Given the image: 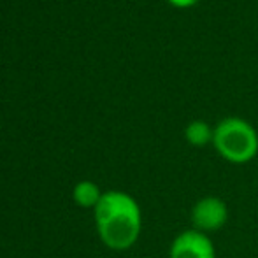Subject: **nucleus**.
Masks as SVG:
<instances>
[{
	"instance_id": "nucleus-7",
	"label": "nucleus",
	"mask_w": 258,
	"mask_h": 258,
	"mask_svg": "<svg viewBox=\"0 0 258 258\" xmlns=\"http://www.w3.org/2000/svg\"><path fill=\"white\" fill-rule=\"evenodd\" d=\"M169 2L176 7H191V6H195L199 0H169Z\"/></svg>"
},
{
	"instance_id": "nucleus-1",
	"label": "nucleus",
	"mask_w": 258,
	"mask_h": 258,
	"mask_svg": "<svg viewBox=\"0 0 258 258\" xmlns=\"http://www.w3.org/2000/svg\"><path fill=\"white\" fill-rule=\"evenodd\" d=\"M95 218L100 237L109 248L126 249L141 234V209L130 195L109 191L95 206Z\"/></svg>"
},
{
	"instance_id": "nucleus-2",
	"label": "nucleus",
	"mask_w": 258,
	"mask_h": 258,
	"mask_svg": "<svg viewBox=\"0 0 258 258\" xmlns=\"http://www.w3.org/2000/svg\"><path fill=\"white\" fill-rule=\"evenodd\" d=\"M213 144L227 162L248 163L258 153V134L249 121L228 116L214 126Z\"/></svg>"
},
{
	"instance_id": "nucleus-5",
	"label": "nucleus",
	"mask_w": 258,
	"mask_h": 258,
	"mask_svg": "<svg viewBox=\"0 0 258 258\" xmlns=\"http://www.w3.org/2000/svg\"><path fill=\"white\" fill-rule=\"evenodd\" d=\"M214 128L206 123L204 119H194L191 123H188V126L184 128V137L191 146L204 148L209 143H213Z\"/></svg>"
},
{
	"instance_id": "nucleus-6",
	"label": "nucleus",
	"mask_w": 258,
	"mask_h": 258,
	"mask_svg": "<svg viewBox=\"0 0 258 258\" xmlns=\"http://www.w3.org/2000/svg\"><path fill=\"white\" fill-rule=\"evenodd\" d=\"M102 195L92 183H81L76 188V201L81 206H97Z\"/></svg>"
},
{
	"instance_id": "nucleus-4",
	"label": "nucleus",
	"mask_w": 258,
	"mask_h": 258,
	"mask_svg": "<svg viewBox=\"0 0 258 258\" xmlns=\"http://www.w3.org/2000/svg\"><path fill=\"white\" fill-rule=\"evenodd\" d=\"M169 258H216V249L209 235L188 228L172 241Z\"/></svg>"
},
{
	"instance_id": "nucleus-3",
	"label": "nucleus",
	"mask_w": 258,
	"mask_h": 258,
	"mask_svg": "<svg viewBox=\"0 0 258 258\" xmlns=\"http://www.w3.org/2000/svg\"><path fill=\"white\" fill-rule=\"evenodd\" d=\"M191 225L195 230L211 234L218 232L227 225L228 221V206L223 199L207 195L199 199L191 207Z\"/></svg>"
}]
</instances>
